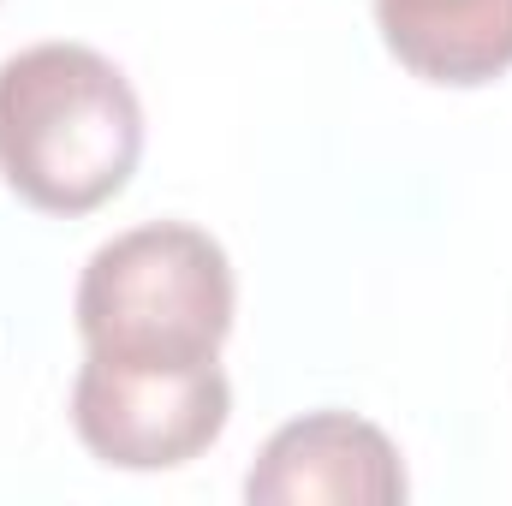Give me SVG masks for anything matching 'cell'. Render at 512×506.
<instances>
[{"mask_svg": "<svg viewBox=\"0 0 512 506\" xmlns=\"http://www.w3.org/2000/svg\"><path fill=\"white\" fill-rule=\"evenodd\" d=\"M233 417V381L221 364L155 370V364H108L84 352L72 381V429L78 441L120 471H173L221 441Z\"/></svg>", "mask_w": 512, "mask_h": 506, "instance_id": "3957f363", "label": "cell"}, {"mask_svg": "<svg viewBox=\"0 0 512 506\" xmlns=\"http://www.w3.org/2000/svg\"><path fill=\"white\" fill-rule=\"evenodd\" d=\"M393 60L429 84H489L512 66V0H376Z\"/></svg>", "mask_w": 512, "mask_h": 506, "instance_id": "5b68a950", "label": "cell"}, {"mask_svg": "<svg viewBox=\"0 0 512 506\" xmlns=\"http://www.w3.org/2000/svg\"><path fill=\"white\" fill-rule=\"evenodd\" d=\"M233 262L185 221H149L108 239L78 280V334L90 358L197 370L233 334Z\"/></svg>", "mask_w": 512, "mask_h": 506, "instance_id": "7a4b0ae2", "label": "cell"}, {"mask_svg": "<svg viewBox=\"0 0 512 506\" xmlns=\"http://www.w3.org/2000/svg\"><path fill=\"white\" fill-rule=\"evenodd\" d=\"M245 495L262 506H393L405 501V465L376 423L352 411H310L268 435Z\"/></svg>", "mask_w": 512, "mask_h": 506, "instance_id": "277c9868", "label": "cell"}, {"mask_svg": "<svg viewBox=\"0 0 512 506\" xmlns=\"http://www.w3.org/2000/svg\"><path fill=\"white\" fill-rule=\"evenodd\" d=\"M143 155L131 78L84 42H36L0 60V173L48 215H90L126 191Z\"/></svg>", "mask_w": 512, "mask_h": 506, "instance_id": "6da1fadb", "label": "cell"}]
</instances>
